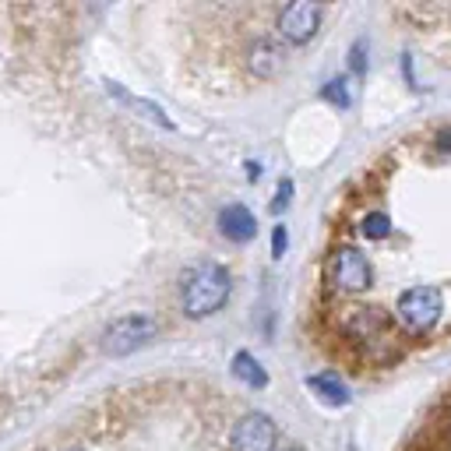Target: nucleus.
I'll use <instances>...</instances> for the list:
<instances>
[{
  "label": "nucleus",
  "instance_id": "dca6fc26",
  "mask_svg": "<svg viewBox=\"0 0 451 451\" xmlns=\"http://www.w3.org/2000/svg\"><path fill=\"white\" fill-rule=\"evenodd\" d=\"M286 247H289V233H286V226H275L271 229V258H282Z\"/></svg>",
  "mask_w": 451,
  "mask_h": 451
},
{
  "label": "nucleus",
  "instance_id": "0eeeda50",
  "mask_svg": "<svg viewBox=\"0 0 451 451\" xmlns=\"http://www.w3.org/2000/svg\"><path fill=\"white\" fill-rule=\"evenodd\" d=\"M219 233L233 244H251L258 237V219L247 205H226L219 212Z\"/></svg>",
  "mask_w": 451,
  "mask_h": 451
},
{
  "label": "nucleus",
  "instance_id": "39448f33",
  "mask_svg": "<svg viewBox=\"0 0 451 451\" xmlns=\"http://www.w3.org/2000/svg\"><path fill=\"white\" fill-rule=\"evenodd\" d=\"M332 282L342 293H363L374 282V268H370L366 254L357 247H339L332 254Z\"/></svg>",
  "mask_w": 451,
  "mask_h": 451
},
{
  "label": "nucleus",
  "instance_id": "7ed1b4c3",
  "mask_svg": "<svg viewBox=\"0 0 451 451\" xmlns=\"http://www.w3.org/2000/svg\"><path fill=\"white\" fill-rule=\"evenodd\" d=\"M152 335H156V317L152 314H124V317H116V321L106 325L99 346H102L106 357H131Z\"/></svg>",
  "mask_w": 451,
  "mask_h": 451
},
{
  "label": "nucleus",
  "instance_id": "aec40b11",
  "mask_svg": "<svg viewBox=\"0 0 451 451\" xmlns=\"http://www.w3.org/2000/svg\"><path fill=\"white\" fill-rule=\"evenodd\" d=\"M67 451H82V448H67Z\"/></svg>",
  "mask_w": 451,
  "mask_h": 451
},
{
  "label": "nucleus",
  "instance_id": "a211bd4d",
  "mask_svg": "<svg viewBox=\"0 0 451 451\" xmlns=\"http://www.w3.org/2000/svg\"><path fill=\"white\" fill-rule=\"evenodd\" d=\"M247 180L251 183L261 180V163H247Z\"/></svg>",
  "mask_w": 451,
  "mask_h": 451
},
{
  "label": "nucleus",
  "instance_id": "2eb2a0df",
  "mask_svg": "<svg viewBox=\"0 0 451 451\" xmlns=\"http://www.w3.org/2000/svg\"><path fill=\"white\" fill-rule=\"evenodd\" d=\"M289 201H293V180L286 177V180L278 183V194H275V201H271V215L286 212V208H289Z\"/></svg>",
  "mask_w": 451,
  "mask_h": 451
},
{
  "label": "nucleus",
  "instance_id": "6ab92c4d",
  "mask_svg": "<svg viewBox=\"0 0 451 451\" xmlns=\"http://www.w3.org/2000/svg\"><path fill=\"white\" fill-rule=\"evenodd\" d=\"M438 148H441V152L451 148V131H441V134H438Z\"/></svg>",
  "mask_w": 451,
  "mask_h": 451
},
{
  "label": "nucleus",
  "instance_id": "9b49d317",
  "mask_svg": "<svg viewBox=\"0 0 451 451\" xmlns=\"http://www.w3.org/2000/svg\"><path fill=\"white\" fill-rule=\"evenodd\" d=\"M229 370H233V377H237L240 384H247V388H268V370L254 360L251 353H237Z\"/></svg>",
  "mask_w": 451,
  "mask_h": 451
},
{
  "label": "nucleus",
  "instance_id": "20e7f679",
  "mask_svg": "<svg viewBox=\"0 0 451 451\" xmlns=\"http://www.w3.org/2000/svg\"><path fill=\"white\" fill-rule=\"evenodd\" d=\"M321 4H310V0H296V4H286L282 7V14H278V21H275V28H278V36L286 39V43H293V46H303L314 32H317V25H321Z\"/></svg>",
  "mask_w": 451,
  "mask_h": 451
},
{
  "label": "nucleus",
  "instance_id": "f8f14e48",
  "mask_svg": "<svg viewBox=\"0 0 451 451\" xmlns=\"http://www.w3.org/2000/svg\"><path fill=\"white\" fill-rule=\"evenodd\" d=\"M106 89H109V95H116V99H124V102H131L134 109H141V116H148L152 124H159V127H166V131H173V120H170V116H163V109H159L156 102H148V99H134V95H127V92L120 89V85H113V82H106Z\"/></svg>",
  "mask_w": 451,
  "mask_h": 451
},
{
  "label": "nucleus",
  "instance_id": "4468645a",
  "mask_svg": "<svg viewBox=\"0 0 451 451\" xmlns=\"http://www.w3.org/2000/svg\"><path fill=\"white\" fill-rule=\"evenodd\" d=\"M360 233L366 240H388L391 237V219L384 212H366L360 222Z\"/></svg>",
  "mask_w": 451,
  "mask_h": 451
},
{
  "label": "nucleus",
  "instance_id": "f3484780",
  "mask_svg": "<svg viewBox=\"0 0 451 451\" xmlns=\"http://www.w3.org/2000/svg\"><path fill=\"white\" fill-rule=\"evenodd\" d=\"M363 53H366V43L360 39V43L349 50V67H353L357 75H363V71H366V57H363Z\"/></svg>",
  "mask_w": 451,
  "mask_h": 451
},
{
  "label": "nucleus",
  "instance_id": "f257e3e1",
  "mask_svg": "<svg viewBox=\"0 0 451 451\" xmlns=\"http://www.w3.org/2000/svg\"><path fill=\"white\" fill-rule=\"evenodd\" d=\"M233 293L229 271L215 261H197L180 275V303L187 317H212L226 307Z\"/></svg>",
  "mask_w": 451,
  "mask_h": 451
},
{
  "label": "nucleus",
  "instance_id": "423d86ee",
  "mask_svg": "<svg viewBox=\"0 0 451 451\" xmlns=\"http://www.w3.org/2000/svg\"><path fill=\"white\" fill-rule=\"evenodd\" d=\"M278 430L268 413H247L233 427V451H275Z\"/></svg>",
  "mask_w": 451,
  "mask_h": 451
},
{
  "label": "nucleus",
  "instance_id": "9d476101",
  "mask_svg": "<svg viewBox=\"0 0 451 451\" xmlns=\"http://www.w3.org/2000/svg\"><path fill=\"white\" fill-rule=\"evenodd\" d=\"M384 328H388V317L381 314V307H353L346 321V332L353 339H381Z\"/></svg>",
  "mask_w": 451,
  "mask_h": 451
},
{
  "label": "nucleus",
  "instance_id": "f03ea898",
  "mask_svg": "<svg viewBox=\"0 0 451 451\" xmlns=\"http://www.w3.org/2000/svg\"><path fill=\"white\" fill-rule=\"evenodd\" d=\"M441 310H445V293L430 282L409 286L395 303V317H398L402 332H409V335H427L438 325Z\"/></svg>",
  "mask_w": 451,
  "mask_h": 451
},
{
  "label": "nucleus",
  "instance_id": "6e6552de",
  "mask_svg": "<svg viewBox=\"0 0 451 451\" xmlns=\"http://www.w3.org/2000/svg\"><path fill=\"white\" fill-rule=\"evenodd\" d=\"M247 64H251V71L258 78H275L282 71V64H286V50L275 39H258L251 46V53H247Z\"/></svg>",
  "mask_w": 451,
  "mask_h": 451
},
{
  "label": "nucleus",
  "instance_id": "1a4fd4ad",
  "mask_svg": "<svg viewBox=\"0 0 451 451\" xmlns=\"http://www.w3.org/2000/svg\"><path fill=\"white\" fill-rule=\"evenodd\" d=\"M307 388H310V391H314L321 402H328V406H349V402H353V395H349L346 381H342L335 370L310 374V377H307Z\"/></svg>",
  "mask_w": 451,
  "mask_h": 451
},
{
  "label": "nucleus",
  "instance_id": "ddd939ff",
  "mask_svg": "<svg viewBox=\"0 0 451 451\" xmlns=\"http://www.w3.org/2000/svg\"><path fill=\"white\" fill-rule=\"evenodd\" d=\"M321 99H325V102H332V106H339V109H349V106H353V89H349V78H332V82H325Z\"/></svg>",
  "mask_w": 451,
  "mask_h": 451
}]
</instances>
